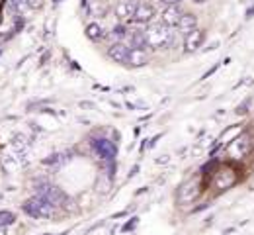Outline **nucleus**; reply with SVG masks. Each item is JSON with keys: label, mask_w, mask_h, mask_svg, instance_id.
<instances>
[{"label": "nucleus", "mask_w": 254, "mask_h": 235, "mask_svg": "<svg viewBox=\"0 0 254 235\" xmlns=\"http://www.w3.org/2000/svg\"><path fill=\"white\" fill-rule=\"evenodd\" d=\"M162 4H166V6H178L182 0H160Z\"/></svg>", "instance_id": "23"}, {"label": "nucleus", "mask_w": 254, "mask_h": 235, "mask_svg": "<svg viewBox=\"0 0 254 235\" xmlns=\"http://www.w3.org/2000/svg\"><path fill=\"white\" fill-rule=\"evenodd\" d=\"M0 235H8L6 234V228H4V226H0Z\"/></svg>", "instance_id": "26"}, {"label": "nucleus", "mask_w": 254, "mask_h": 235, "mask_svg": "<svg viewBox=\"0 0 254 235\" xmlns=\"http://www.w3.org/2000/svg\"><path fill=\"white\" fill-rule=\"evenodd\" d=\"M92 147L94 151L100 155V159L104 163H116V155H118V147L110 141V139H104V137H98L92 141Z\"/></svg>", "instance_id": "4"}, {"label": "nucleus", "mask_w": 254, "mask_h": 235, "mask_svg": "<svg viewBox=\"0 0 254 235\" xmlns=\"http://www.w3.org/2000/svg\"><path fill=\"white\" fill-rule=\"evenodd\" d=\"M0 24H2V16H0Z\"/></svg>", "instance_id": "28"}, {"label": "nucleus", "mask_w": 254, "mask_h": 235, "mask_svg": "<svg viewBox=\"0 0 254 235\" xmlns=\"http://www.w3.org/2000/svg\"><path fill=\"white\" fill-rule=\"evenodd\" d=\"M39 2H41V0H28V4H30L32 8H37V6H39Z\"/></svg>", "instance_id": "24"}, {"label": "nucleus", "mask_w": 254, "mask_h": 235, "mask_svg": "<svg viewBox=\"0 0 254 235\" xmlns=\"http://www.w3.org/2000/svg\"><path fill=\"white\" fill-rule=\"evenodd\" d=\"M239 134H241V126H237V124H235V126H231V128H229V130H227V132L219 137V141H221V143H225V139H229V137H233V139H235Z\"/></svg>", "instance_id": "21"}, {"label": "nucleus", "mask_w": 254, "mask_h": 235, "mask_svg": "<svg viewBox=\"0 0 254 235\" xmlns=\"http://www.w3.org/2000/svg\"><path fill=\"white\" fill-rule=\"evenodd\" d=\"M249 149H251V137H249L247 134L237 135L233 141H229V147H227L229 155L235 157V159H241L243 155H247Z\"/></svg>", "instance_id": "5"}, {"label": "nucleus", "mask_w": 254, "mask_h": 235, "mask_svg": "<svg viewBox=\"0 0 254 235\" xmlns=\"http://www.w3.org/2000/svg\"><path fill=\"white\" fill-rule=\"evenodd\" d=\"M61 235H66V234H61Z\"/></svg>", "instance_id": "30"}, {"label": "nucleus", "mask_w": 254, "mask_h": 235, "mask_svg": "<svg viewBox=\"0 0 254 235\" xmlns=\"http://www.w3.org/2000/svg\"><path fill=\"white\" fill-rule=\"evenodd\" d=\"M2 4H4V0H0V6H2Z\"/></svg>", "instance_id": "27"}, {"label": "nucleus", "mask_w": 254, "mask_h": 235, "mask_svg": "<svg viewBox=\"0 0 254 235\" xmlns=\"http://www.w3.org/2000/svg\"><path fill=\"white\" fill-rule=\"evenodd\" d=\"M16 222V216L12 214V212H8V210H0V226H12Z\"/></svg>", "instance_id": "19"}, {"label": "nucleus", "mask_w": 254, "mask_h": 235, "mask_svg": "<svg viewBox=\"0 0 254 235\" xmlns=\"http://www.w3.org/2000/svg\"><path fill=\"white\" fill-rule=\"evenodd\" d=\"M86 37L92 39V41H100L104 37V28L100 24H96V22H90L86 26Z\"/></svg>", "instance_id": "16"}, {"label": "nucleus", "mask_w": 254, "mask_h": 235, "mask_svg": "<svg viewBox=\"0 0 254 235\" xmlns=\"http://www.w3.org/2000/svg\"><path fill=\"white\" fill-rule=\"evenodd\" d=\"M182 10L178 8V6H166L164 10H162V24L164 26H168V28H174V26H178V22H180V18H182Z\"/></svg>", "instance_id": "10"}, {"label": "nucleus", "mask_w": 254, "mask_h": 235, "mask_svg": "<svg viewBox=\"0 0 254 235\" xmlns=\"http://www.w3.org/2000/svg\"><path fill=\"white\" fill-rule=\"evenodd\" d=\"M10 4H12V10H14V12H18L20 16H22V14H26V12L32 8V6L28 4V0H10Z\"/></svg>", "instance_id": "18"}, {"label": "nucleus", "mask_w": 254, "mask_h": 235, "mask_svg": "<svg viewBox=\"0 0 254 235\" xmlns=\"http://www.w3.org/2000/svg\"><path fill=\"white\" fill-rule=\"evenodd\" d=\"M127 41H129V49H145L147 47L143 32H129L127 34Z\"/></svg>", "instance_id": "15"}, {"label": "nucleus", "mask_w": 254, "mask_h": 235, "mask_svg": "<svg viewBox=\"0 0 254 235\" xmlns=\"http://www.w3.org/2000/svg\"><path fill=\"white\" fill-rule=\"evenodd\" d=\"M135 226H137V218H131V220H129V222H127L126 226H124V228H122V232H129V230H133V228H135Z\"/></svg>", "instance_id": "22"}, {"label": "nucleus", "mask_w": 254, "mask_h": 235, "mask_svg": "<svg viewBox=\"0 0 254 235\" xmlns=\"http://www.w3.org/2000/svg\"><path fill=\"white\" fill-rule=\"evenodd\" d=\"M235 182H237V174H235L229 167L219 168V170H217V174H215V188L227 190V188H231Z\"/></svg>", "instance_id": "8"}, {"label": "nucleus", "mask_w": 254, "mask_h": 235, "mask_svg": "<svg viewBox=\"0 0 254 235\" xmlns=\"http://www.w3.org/2000/svg\"><path fill=\"white\" fill-rule=\"evenodd\" d=\"M153 18H155V6L151 2H139L137 10L133 14V20L137 24H149Z\"/></svg>", "instance_id": "7"}, {"label": "nucleus", "mask_w": 254, "mask_h": 235, "mask_svg": "<svg viewBox=\"0 0 254 235\" xmlns=\"http://www.w3.org/2000/svg\"><path fill=\"white\" fill-rule=\"evenodd\" d=\"M145 41H147V47H153V49H162V47H168L172 43V30L168 26H164L162 22L159 24H151L145 32Z\"/></svg>", "instance_id": "1"}, {"label": "nucleus", "mask_w": 254, "mask_h": 235, "mask_svg": "<svg viewBox=\"0 0 254 235\" xmlns=\"http://www.w3.org/2000/svg\"><path fill=\"white\" fill-rule=\"evenodd\" d=\"M35 196H37V198H43L45 202H49L53 208L63 206L64 202H66V194H64L63 190H61L59 186H55V184H49V182L39 184V186L35 188Z\"/></svg>", "instance_id": "3"}, {"label": "nucleus", "mask_w": 254, "mask_h": 235, "mask_svg": "<svg viewBox=\"0 0 254 235\" xmlns=\"http://www.w3.org/2000/svg\"><path fill=\"white\" fill-rule=\"evenodd\" d=\"M197 194H199V182L197 180H188V182L182 184V188L178 192V198L182 202H191Z\"/></svg>", "instance_id": "12"}, {"label": "nucleus", "mask_w": 254, "mask_h": 235, "mask_svg": "<svg viewBox=\"0 0 254 235\" xmlns=\"http://www.w3.org/2000/svg\"><path fill=\"white\" fill-rule=\"evenodd\" d=\"M108 57L116 63H122V65H127V57H129V45L124 43V41H116L110 45L108 49Z\"/></svg>", "instance_id": "6"}, {"label": "nucleus", "mask_w": 254, "mask_h": 235, "mask_svg": "<svg viewBox=\"0 0 254 235\" xmlns=\"http://www.w3.org/2000/svg\"><path fill=\"white\" fill-rule=\"evenodd\" d=\"M137 170H139V167H133V170L129 172V176H135V174H137Z\"/></svg>", "instance_id": "25"}, {"label": "nucleus", "mask_w": 254, "mask_h": 235, "mask_svg": "<svg viewBox=\"0 0 254 235\" xmlns=\"http://www.w3.org/2000/svg\"><path fill=\"white\" fill-rule=\"evenodd\" d=\"M176 28H178L184 35H188L190 32H193V30L197 28V18H195L193 14H190V12H184Z\"/></svg>", "instance_id": "14"}, {"label": "nucleus", "mask_w": 254, "mask_h": 235, "mask_svg": "<svg viewBox=\"0 0 254 235\" xmlns=\"http://www.w3.org/2000/svg\"><path fill=\"white\" fill-rule=\"evenodd\" d=\"M139 0H120L116 4V16L120 20H133V14L137 10Z\"/></svg>", "instance_id": "9"}, {"label": "nucleus", "mask_w": 254, "mask_h": 235, "mask_svg": "<svg viewBox=\"0 0 254 235\" xmlns=\"http://www.w3.org/2000/svg\"><path fill=\"white\" fill-rule=\"evenodd\" d=\"M57 2H63V0H57Z\"/></svg>", "instance_id": "29"}, {"label": "nucleus", "mask_w": 254, "mask_h": 235, "mask_svg": "<svg viewBox=\"0 0 254 235\" xmlns=\"http://www.w3.org/2000/svg\"><path fill=\"white\" fill-rule=\"evenodd\" d=\"M149 63V55L145 49H129V57H127V65L131 67H143Z\"/></svg>", "instance_id": "13"}, {"label": "nucleus", "mask_w": 254, "mask_h": 235, "mask_svg": "<svg viewBox=\"0 0 254 235\" xmlns=\"http://www.w3.org/2000/svg\"><path fill=\"white\" fill-rule=\"evenodd\" d=\"M22 210H24L28 216L35 218V220L51 218V216L55 214V208H53L49 202H45L43 198H37V196H33V198L24 202V204H22Z\"/></svg>", "instance_id": "2"}, {"label": "nucleus", "mask_w": 254, "mask_h": 235, "mask_svg": "<svg viewBox=\"0 0 254 235\" xmlns=\"http://www.w3.org/2000/svg\"><path fill=\"white\" fill-rule=\"evenodd\" d=\"M203 39H205V32L195 28L193 32H190V34L186 35V41H184V47H186V51H188V53H193V51H197V49L201 47Z\"/></svg>", "instance_id": "11"}, {"label": "nucleus", "mask_w": 254, "mask_h": 235, "mask_svg": "<svg viewBox=\"0 0 254 235\" xmlns=\"http://www.w3.org/2000/svg\"><path fill=\"white\" fill-rule=\"evenodd\" d=\"M127 32L126 26H116L114 30H112V37L116 39V41H124V39H127Z\"/></svg>", "instance_id": "20"}, {"label": "nucleus", "mask_w": 254, "mask_h": 235, "mask_svg": "<svg viewBox=\"0 0 254 235\" xmlns=\"http://www.w3.org/2000/svg\"><path fill=\"white\" fill-rule=\"evenodd\" d=\"M28 145H30V141H28V137H26L24 134L14 135V139H12V147H14L16 151H24V149H28Z\"/></svg>", "instance_id": "17"}]
</instances>
